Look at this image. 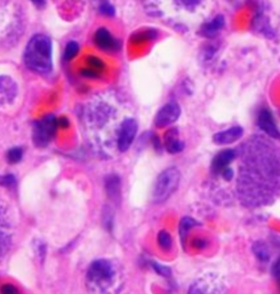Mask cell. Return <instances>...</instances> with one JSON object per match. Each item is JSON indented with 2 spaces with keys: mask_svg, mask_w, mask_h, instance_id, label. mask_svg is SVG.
<instances>
[{
  "mask_svg": "<svg viewBox=\"0 0 280 294\" xmlns=\"http://www.w3.org/2000/svg\"><path fill=\"white\" fill-rule=\"evenodd\" d=\"M15 183V179L12 175L7 176H0V184L5 187H12Z\"/></svg>",
  "mask_w": 280,
  "mask_h": 294,
  "instance_id": "25",
  "label": "cell"
},
{
  "mask_svg": "<svg viewBox=\"0 0 280 294\" xmlns=\"http://www.w3.org/2000/svg\"><path fill=\"white\" fill-rule=\"evenodd\" d=\"M235 151L233 149H223L220 153L215 156V158L212 160V170L215 172H221L223 169H226L227 167L234 160Z\"/></svg>",
  "mask_w": 280,
  "mask_h": 294,
  "instance_id": "11",
  "label": "cell"
},
{
  "mask_svg": "<svg viewBox=\"0 0 280 294\" xmlns=\"http://www.w3.org/2000/svg\"><path fill=\"white\" fill-rule=\"evenodd\" d=\"M100 12L106 17H113L115 14V8L113 7V4H111L107 1H103L100 4Z\"/></svg>",
  "mask_w": 280,
  "mask_h": 294,
  "instance_id": "23",
  "label": "cell"
},
{
  "mask_svg": "<svg viewBox=\"0 0 280 294\" xmlns=\"http://www.w3.org/2000/svg\"><path fill=\"white\" fill-rule=\"evenodd\" d=\"M257 124H259L260 129L264 131L268 136L277 140L280 139V131L277 128L272 113L268 110H262L260 112L259 119H257Z\"/></svg>",
  "mask_w": 280,
  "mask_h": 294,
  "instance_id": "8",
  "label": "cell"
},
{
  "mask_svg": "<svg viewBox=\"0 0 280 294\" xmlns=\"http://www.w3.org/2000/svg\"><path fill=\"white\" fill-rule=\"evenodd\" d=\"M11 245V237L7 233L0 230V258L9 252Z\"/></svg>",
  "mask_w": 280,
  "mask_h": 294,
  "instance_id": "19",
  "label": "cell"
},
{
  "mask_svg": "<svg viewBox=\"0 0 280 294\" xmlns=\"http://www.w3.org/2000/svg\"><path fill=\"white\" fill-rule=\"evenodd\" d=\"M105 188L108 198L114 202H117L120 198V179L116 175L107 176L105 180Z\"/></svg>",
  "mask_w": 280,
  "mask_h": 294,
  "instance_id": "13",
  "label": "cell"
},
{
  "mask_svg": "<svg viewBox=\"0 0 280 294\" xmlns=\"http://www.w3.org/2000/svg\"><path fill=\"white\" fill-rule=\"evenodd\" d=\"M52 41L45 34H35L25 47L23 61L25 66L37 74H48L53 68Z\"/></svg>",
  "mask_w": 280,
  "mask_h": 294,
  "instance_id": "1",
  "label": "cell"
},
{
  "mask_svg": "<svg viewBox=\"0 0 280 294\" xmlns=\"http://www.w3.org/2000/svg\"><path fill=\"white\" fill-rule=\"evenodd\" d=\"M272 274L277 280L280 279V257H278V259L274 263L272 267Z\"/></svg>",
  "mask_w": 280,
  "mask_h": 294,
  "instance_id": "27",
  "label": "cell"
},
{
  "mask_svg": "<svg viewBox=\"0 0 280 294\" xmlns=\"http://www.w3.org/2000/svg\"><path fill=\"white\" fill-rule=\"evenodd\" d=\"M0 294H20L19 289L10 283H5L0 288Z\"/></svg>",
  "mask_w": 280,
  "mask_h": 294,
  "instance_id": "24",
  "label": "cell"
},
{
  "mask_svg": "<svg viewBox=\"0 0 280 294\" xmlns=\"http://www.w3.org/2000/svg\"><path fill=\"white\" fill-rule=\"evenodd\" d=\"M114 275L113 266L106 259L94 260L88 269V279L101 288L107 287L112 282Z\"/></svg>",
  "mask_w": 280,
  "mask_h": 294,
  "instance_id": "4",
  "label": "cell"
},
{
  "mask_svg": "<svg viewBox=\"0 0 280 294\" xmlns=\"http://www.w3.org/2000/svg\"><path fill=\"white\" fill-rule=\"evenodd\" d=\"M151 267L158 275H160L164 278H169V277H171V275H172V271H171V269L169 268V267L161 265V264H158V263H156V261H152Z\"/></svg>",
  "mask_w": 280,
  "mask_h": 294,
  "instance_id": "21",
  "label": "cell"
},
{
  "mask_svg": "<svg viewBox=\"0 0 280 294\" xmlns=\"http://www.w3.org/2000/svg\"><path fill=\"white\" fill-rule=\"evenodd\" d=\"M193 246L198 248V249H202V248H205L206 246H208V243H207V241H205L204 238H196L193 241Z\"/></svg>",
  "mask_w": 280,
  "mask_h": 294,
  "instance_id": "29",
  "label": "cell"
},
{
  "mask_svg": "<svg viewBox=\"0 0 280 294\" xmlns=\"http://www.w3.org/2000/svg\"><path fill=\"white\" fill-rule=\"evenodd\" d=\"M164 146L170 154H178L184 149V143L180 140L178 129H171L166 133Z\"/></svg>",
  "mask_w": 280,
  "mask_h": 294,
  "instance_id": "10",
  "label": "cell"
},
{
  "mask_svg": "<svg viewBox=\"0 0 280 294\" xmlns=\"http://www.w3.org/2000/svg\"><path fill=\"white\" fill-rule=\"evenodd\" d=\"M57 119L53 114H48L38 120L33 128V142L37 147H46L57 132Z\"/></svg>",
  "mask_w": 280,
  "mask_h": 294,
  "instance_id": "3",
  "label": "cell"
},
{
  "mask_svg": "<svg viewBox=\"0 0 280 294\" xmlns=\"http://www.w3.org/2000/svg\"><path fill=\"white\" fill-rule=\"evenodd\" d=\"M180 1L187 9H194L200 2V0H180Z\"/></svg>",
  "mask_w": 280,
  "mask_h": 294,
  "instance_id": "28",
  "label": "cell"
},
{
  "mask_svg": "<svg viewBox=\"0 0 280 294\" xmlns=\"http://www.w3.org/2000/svg\"><path fill=\"white\" fill-rule=\"evenodd\" d=\"M138 124L134 119H125L124 122L120 125L119 135H118V149L120 151H126L129 149L131 144L134 143L136 138Z\"/></svg>",
  "mask_w": 280,
  "mask_h": 294,
  "instance_id": "5",
  "label": "cell"
},
{
  "mask_svg": "<svg viewBox=\"0 0 280 294\" xmlns=\"http://www.w3.org/2000/svg\"><path fill=\"white\" fill-rule=\"evenodd\" d=\"M224 23H226V21H224L223 15L219 14L215 19H212L210 22H207L201 26L200 34L205 37L216 36L224 26Z\"/></svg>",
  "mask_w": 280,
  "mask_h": 294,
  "instance_id": "12",
  "label": "cell"
},
{
  "mask_svg": "<svg viewBox=\"0 0 280 294\" xmlns=\"http://www.w3.org/2000/svg\"><path fill=\"white\" fill-rule=\"evenodd\" d=\"M22 156H23V149L20 147H13V148L8 150L7 159L11 164H16L22 159Z\"/></svg>",
  "mask_w": 280,
  "mask_h": 294,
  "instance_id": "20",
  "label": "cell"
},
{
  "mask_svg": "<svg viewBox=\"0 0 280 294\" xmlns=\"http://www.w3.org/2000/svg\"><path fill=\"white\" fill-rule=\"evenodd\" d=\"M79 50H80V47H79L78 43H77L76 41H70L65 48L64 57H65L66 61H71V59H73L74 57L78 55Z\"/></svg>",
  "mask_w": 280,
  "mask_h": 294,
  "instance_id": "18",
  "label": "cell"
},
{
  "mask_svg": "<svg viewBox=\"0 0 280 294\" xmlns=\"http://www.w3.org/2000/svg\"><path fill=\"white\" fill-rule=\"evenodd\" d=\"M243 133L244 131L241 127H232L216 133L213 135L212 141L217 145H229L239 141L243 136Z\"/></svg>",
  "mask_w": 280,
  "mask_h": 294,
  "instance_id": "9",
  "label": "cell"
},
{
  "mask_svg": "<svg viewBox=\"0 0 280 294\" xmlns=\"http://www.w3.org/2000/svg\"><path fill=\"white\" fill-rule=\"evenodd\" d=\"M181 116V108L175 102H169L158 111L155 118V124L158 128H166L173 124Z\"/></svg>",
  "mask_w": 280,
  "mask_h": 294,
  "instance_id": "6",
  "label": "cell"
},
{
  "mask_svg": "<svg viewBox=\"0 0 280 294\" xmlns=\"http://www.w3.org/2000/svg\"><path fill=\"white\" fill-rule=\"evenodd\" d=\"M188 294H209V293H208L206 289L204 287H201L200 285H194L190 287Z\"/></svg>",
  "mask_w": 280,
  "mask_h": 294,
  "instance_id": "26",
  "label": "cell"
},
{
  "mask_svg": "<svg viewBox=\"0 0 280 294\" xmlns=\"http://www.w3.org/2000/svg\"><path fill=\"white\" fill-rule=\"evenodd\" d=\"M93 39H94L95 45L104 52H115L119 48L118 41L106 28L97 29Z\"/></svg>",
  "mask_w": 280,
  "mask_h": 294,
  "instance_id": "7",
  "label": "cell"
},
{
  "mask_svg": "<svg viewBox=\"0 0 280 294\" xmlns=\"http://www.w3.org/2000/svg\"><path fill=\"white\" fill-rule=\"evenodd\" d=\"M158 244L163 250H170L172 248L173 241L170 233L167 231H160L158 234Z\"/></svg>",
  "mask_w": 280,
  "mask_h": 294,
  "instance_id": "17",
  "label": "cell"
},
{
  "mask_svg": "<svg viewBox=\"0 0 280 294\" xmlns=\"http://www.w3.org/2000/svg\"><path fill=\"white\" fill-rule=\"evenodd\" d=\"M252 250H253L256 258L260 261H262V263H267V261H270V258H271L270 249H268L267 245L265 243L255 242L253 244V246H252Z\"/></svg>",
  "mask_w": 280,
  "mask_h": 294,
  "instance_id": "14",
  "label": "cell"
},
{
  "mask_svg": "<svg viewBox=\"0 0 280 294\" xmlns=\"http://www.w3.org/2000/svg\"><path fill=\"white\" fill-rule=\"evenodd\" d=\"M57 123H58V127L59 128H63V129H65V128H67L68 125H69V121H68V119H66V118H59V119H57Z\"/></svg>",
  "mask_w": 280,
  "mask_h": 294,
  "instance_id": "31",
  "label": "cell"
},
{
  "mask_svg": "<svg viewBox=\"0 0 280 294\" xmlns=\"http://www.w3.org/2000/svg\"><path fill=\"white\" fill-rule=\"evenodd\" d=\"M196 225H197V222L189 216H185V217H183L182 220H181L179 230H180L181 239H182L183 243L185 242L186 237H187V234L189 233V231L193 230Z\"/></svg>",
  "mask_w": 280,
  "mask_h": 294,
  "instance_id": "15",
  "label": "cell"
},
{
  "mask_svg": "<svg viewBox=\"0 0 280 294\" xmlns=\"http://www.w3.org/2000/svg\"><path fill=\"white\" fill-rule=\"evenodd\" d=\"M79 74L82 76V77L88 78V79H97V78H100V76H101L100 73L95 72L94 69H92L90 67H86V68L80 69Z\"/></svg>",
  "mask_w": 280,
  "mask_h": 294,
  "instance_id": "22",
  "label": "cell"
},
{
  "mask_svg": "<svg viewBox=\"0 0 280 294\" xmlns=\"http://www.w3.org/2000/svg\"><path fill=\"white\" fill-rule=\"evenodd\" d=\"M86 62L88 64V67L94 69L95 72L102 74L106 68V65L104 63L100 57L94 56V55H89L87 56Z\"/></svg>",
  "mask_w": 280,
  "mask_h": 294,
  "instance_id": "16",
  "label": "cell"
},
{
  "mask_svg": "<svg viewBox=\"0 0 280 294\" xmlns=\"http://www.w3.org/2000/svg\"><path fill=\"white\" fill-rule=\"evenodd\" d=\"M221 173H222V177H223L224 179H226V180H228V181L231 180V179H232L233 176H234L233 170H232L230 167H227L226 169H223V170L221 171Z\"/></svg>",
  "mask_w": 280,
  "mask_h": 294,
  "instance_id": "30",
  "label": "cell"
},
{
  "mask_svg": "<svg viewBox=\"0 0 280 294\" xmlns=\"http://www.w3.org/2000/svg\"><path fill=\"white\" fill-rule=\"evenodd\" d=\"M181 181V172L175 167L167 168L158 176L153 187L152 200L155 203H162L177 191Z\"/></svg>",
  "mask_w": 280,
  "mask_h": 294,
  "instance_id": "2",
  "label": "cell"
}]
</instances>
